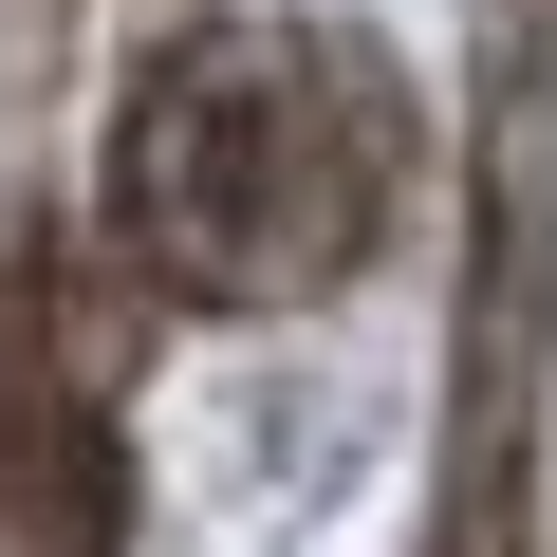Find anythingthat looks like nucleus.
Returning a JSON list of instances; mask_svg holds the SVG:
<instances>
[{
  "label": "nucleus",
  "mask_w": 557,
  "mask_h": 557,
  "mask_svg": "<svg viewBox=\"0 0 557 557\" xmlns=\"http://www.w3.org/2000/svg\"><path fill=\"white\" fill-rule=\"evenodd\" d=\"M372 205L391 94L317 38H186L112 131V242L168 298H317L335 260H372Z\"/></svg>",
  "instance_id": "nucleus-1"
}]
</instances>
